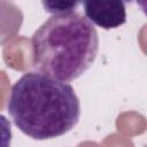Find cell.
I'll use <instances>...</instances> for the list:
<instances>
[{
  "label": "cell",
  "mask_w": 147,
  "mask_h": 147,
  "mask_svg": "<svg viewBox=\"0 0 147 147\" xmlns=\"http://www.w3.org/2000/svg\"><path fill=\"white\" fill-rule=\"evenodd\" d=\"M7 110L20 131L36 140H46L77 125L80 102L69 83L29 71L11 86Z\"/></svg>",
  "instance_id": "6da1fadb"
},
{
  "label": "cell",
  "mask_w": 147,
  "mask_h": 147,
  "mask_svg": "<svg viewBox=\"0 0 147 147\" xmlns=\"http://www.w3.org/2000/svg\"><path fill=\"white\" fill-rule=\"evenodd\" d=\"M31 46L34 67L67 83L80 77L94 63L99 36L82 14L52 15L32 34Z\"/></svg>",
  "instance_id": "7a4b0ae2"
},
{
  "label": "cell",
  "mask_w": 147,
  "mask_h": 147,
  "mask_svg": "<svg viewBox=\"0 0 147 147\" xmlns=\"http://www.w3.org/2000/svg\"><path fill=\"white\" fill-rule=\"evenodd\" d=\"M85 17L94 25L105 30L118 28L126 22V7L124 1H83Z\"/></svg>",
  "instance_id": "3957f363"
},
{
  "label": "cell",
  "mask_w": 147,
  "mask_h": 147,
  "mask_svg": "<svg viewBox=\"0 0 147 147\" xmlns=\"http://www.w3.org/2000/svg\"><path fill=\"white\" fill-rule=\"evenodd\" d=\"M45 11L52 15H64L75 13L80 2L77 1H41Z\"/></svg>",
  "instance_id": "277c9868"
},
{
  "label": "cell",
  "mask_w": 147,
  "mask_h": 147,
  "mask_svg": "<svg viewBox=\"0 0 147 147\" xmlns=\"http://www.w3.org/2000/svg\"><path fill=\"white\" fill-rule=\"evenodd\" d=\"M11 126L9 119L0 114V147H10L11 146Z\"/></svg>",
  "instance_id": "5b68a950"
}]
</instances>
